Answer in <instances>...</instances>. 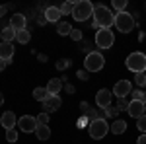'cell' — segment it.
<instances>
[{"label": "cell", "instance_id": "cell-24", "mask_svg": "<svg viewBox=\"0 0 146 144\" xmlns=\"http://www.w3.org/2000/svg\"><path fill=\"white\" fill-rule=\"evenodd\" d=\"M70 64H72V60H70V58H58L55 66H56V70H66Z\"/></svg>", "mask_w": 146, "mask_h": 144}, {"label": "cell", "instance_id": "cell-36", "mask_svg": "<svg viewBox=\"0 0 146 144\" xmlns=\"http://www.w3.org/2000/svg\"><path fill=\"white\" fill-rule=\"evenodd\" d=\"M98 119L105 121V119H107V109H101V107H98Z\"/></svg>", "mask_w": 146, "mask_h": 144}, {"label": "cell", "instance_id": "cell-33", "mask_svg": "<svg viewBox=\"0 0 146 144\" xmlns=\"http://www.w3.org/2000/svg\"><path fill=\"white\" fill-rule=\"evenodd\" d=\"M105 109H107V117H111V119H115V117L119 115V109H117V107H111V105H109V107H105Z\"/></svg>", "mask_w": 146, "mask_h": 144}, {"label": "cell", "instance_id": "cell-1", "mask_svg": "<svg viewBox=\"0 0 146 144\" xmlns=\"http://www.w3.org/2000/svg\"><path fill=\"white\" fill-rule=\"evenodd\" d=\"M94 22H98L100 29H111V25L115 23V16L111 14V10L107 6L98 4L94 10Z\"/></svg>", "mask_w": 146, "mask_h": 144}, {"label": "cell", "instance_id": "cell-38", "mask_svg": "<svg viewBox=\"0 0 146 144\" xmlns=\"http://www.w3.org/2000/svg\"><path fill=\"white\" fill-rule=\"evenodd\" d=\"M86 125H90V119H88V117L84 115V117H82V119H80V121H78V127H80V129H84Z\"/></svg>", "mask_w": 146, "mask_h": 144}, {"label": "cell", "instance_id": "cell-37", "mask_svg": "<svg viewBox=\"0 0 146 144\" xmlns=\"http://www.w3.org/2000/svg\"><path fill=\"white\" fill-rule=\"evenodd\" d=\"M80 109H82V113H84V115H88V113H90V103H86V101H82V103H80Z\"/></svg>", "mask_w": 146, "mask_h": 144}, {"label": "cell", "instance_id": "cell-32", "mask_svg": "<svg viewBox=\"0 0 146 144\" xmlns=\"http://www.w3.org/2000/svg\"><path fill=\"white\" fill-rule=\"evenodd\" d=\"M49 123V113H39L37 115V125H47Z\"/></svg>", "mask_w": 146, "mask_h": 144}, {"label": "cell", "instance_id": "cell-31", "mask_svg": "<svg viewBox=\"0 0 146 144\" xmlns=\"http://www.w3.org/2000/svg\"><path fill=\"white\" fill-rule=\"evenodd\" d=\"M129 103H131V101H127L125 98H119V100H117V105H115V107H117L119 111H123V109H129Z\"/></svg>", "mask_w": 146, "mask_h": 144}, {"label": "cell", "instance_id": "cell-15", "mask_svg": "<svg viewBox=\"0 0 146 144\" xmlns=\"http://www.w3.org/2000/svg\"><path fill=\"white\" fill-rule=\"evenodd\" d=\"M60 16H62L60 8H56V6H49V8H45V18H47V22H56V23H58Z\"/></svg>", "mask_w": 146, "mask_h": 144}, {"label": "cell", "instance_id": "cell-4", "mask_svg": "<svg viewBox=\"0 0 146 144\" xmlns=\"http://www.w3.org/2000/svg\"><path fill=\"white\" fill-rule=\"evenodd\" d=\"M105 66V58L100 51H92L90 55H86V60H84V68L88 72H100L101 68Z\"/></svg>", "mask_w": 146, "mask_h": 144}, {"label": "cell", "instance_id": "cell-11", "mask_svg": "<svg viewBox=\"0 0 146 144\" xmlns=\"http://www.w3.org/2000/svg\"><path fill=\"white\" fill-rule=\"evenodd\" d=\"M129 115L135 117V119H140L144 115V101H131L129 103Z\"/></svg>", "mask_w": 146, "mask_h": 144}, {"label": "cell", "instance_id": "cell-18", "mask_svg": "<svg viewBox=\"0 0 146 144\" xmlns=\"http://www.w3.org/2000/svg\"><path fill=\"white\" fill-rule=\"evenodd\" d=\"M37 140H49V136H51V129L47 127V125H37Z\"/></svg>", "mask_w": 146, "mask_h": 144}, {"label": "cell", "instance_id": "cell-30", "mask_svg": "<svg viewBox=\"0 0 146 144\" xmlns=\"http://www.w3.org/2000/svg\"><path fill=\"white\" fill-rule=\"evenodd\" d=\"M133 101H144V92L142 90H133Z\"/></svg>", "mask_w": 146, "mask_h": 144}, {"label": "cell", "instance_id": "cell-45", "mask_svg": "<svg viewBox=\"0 0 146 144\" xmlns=\"http://www.w3.org/2000/svg\"><path fill=\"white\" fill-rule=\"evenodd\" d=\"M2 103H4V96H2V92H0V107H2Z\"/></svg>", "mask_w": 146, "mask_h": 144}, {"label": "cell", "instance_id": "cell-13", "mask_svg": "<svg viewBox=\"0 0 146 144\" xmlns=\"http://www.w3.org/2000/svg\"><path fill=\"white\" fill-rule=\"evenodd\" d=\"M0 125H2L6 131H10V129H14V127L18 125V119H16V115H14L12 111H6V113L0 117Z\"/></svg>", "mask_w": 146, "mask_h": 144}, {"label": "cell", "instance_id": "cell-22", "mask_svg": "<svg viewBox=\"0 0 146 144\" xmlns=\"http://www.w3.org/2000/svg\"><path fill=\"white\" fill-rule=\"evenodd\" d=\"M29 39H31V35H29V31H27V29L16 31V41H18V43L25 45V43H29Z\"/></svg>", "mask_w": 146, "mask_h": 144}, {"label": "cell", "instance_id": "cell-47", "mask_svg": "<svg viewBox=\"0 0 146 144\" xmlns=\"http://www.w3.org/2000/svg\"><path fill=\"white\" fill-rule=\"evenodd\" d=\"M144 103H146V94H144Z\"/></svg>", "mask_w": 146, "mask_h": 144}, {"label": "cell", "instance_id": "cell-28", "mask_svg": "<svg viewBox=\"0 0 146 144\" xmlns=\"http://www.w3.org/2000/svg\"><path fill=\"white\" fill-rule=\"evenodd\" d=\"M113 8L117 12H125L127 8V0H113Z\"/></svg>", "mask_w": 146, "mask_h": 144}, {"label": "cell", "instance_id": "cell-9", "mask_svg": "<svg viewBox=\"0 0 146 144\" xmlns=\"http://www.w3.org/2000/svg\"><path fill=\"white\" fill-rule=\"evenodd\" d=\"M111 98H113V92H109V90H100L98 94H96V103H98V107H101V109H105V107H109L111 105Z\"/></svg>", "mask_w": 146, "mask_h": 144}, {"label": "cell", "instance_id": "cell-41", "mask_svg": "<svg viewBox=\"0 0 146 144\" xmlns=\"http://www.w3.org/2000/svg\"><path fill=\"white\" fill-rule=\"evenodd\" d=\"M64 90H66L68 94H74V92H76V88H74L72 84H68V82H66V84H64Z\"/></svg>", "mask_w": 146, "mask_h": 144}, {"label": "cell", "instance_id": "cell-12", "mask_svg": "<svg viewBox=\"0 0 146 144\" xmlns=\"http://www.w3.org/2000/svg\"><path fill=\"white\" fill-rule=\"evenodd\" d=\"M25 23H27V20H25L23 14H14V16L10 18V27L14 29V31H22V29H25Z\"/></svg>", "mask_w": 146, "mask_h": 144}, {"label": "cell", "instance_id": "cell-7", "mask_svg": "<svg viewBox=\"0 0 146 144\" xmlns=\"http://www.w3.org/2000/svg\"><path fill=\"white\" fill-rule=\"evenodd\" d=\"M113 43H115V35H113L111 29H98V33H96V45L100 49H111Z\"/></svg>", "mask_w": 146, "mask_h": 144}, {"label": "cell", "instance_id": "cell-35", "mask_svg": "<svg viewBox=\"0 0 146 144\" xmlns=\"http://www.w3.org/2000/svg\"><path fill=\"white\" fill-rule=\"evenodd\" d=\"M80 49H82V53H86V55H90V53H92V45L88 43V41H84Z\"/></svg>", "mask_w": 146, "mask_h": 144}, {"label": "cell", "instance_id": "cell-6", "mask_svg": "<svg viewBox=\"0 0 146 144\" xmlns=\"http://www.w3.org/2000/svg\"><path fill=\"white\" fill-rule=\"evenodd\" d=\"M88 131H90V136H92V138L101 140L105 134L109 133V125H107V121H101V119H98V121H92L90 125H88Z\"/></svg>", "mask_w": 146, "mask_h": 144}, {"label": "cell", "instance_id": "cell-26", "mask_svg": "<svg viewBox=\"0 0 146 144\" xmlns=\"http://www.w3.org/2000/svg\"><path fill=\"white\" fill-rule=\"evenodd\" d=\"M135 84L136 86H146V72H138V74H135Z\"/></svg>", "mask_w": 146, "mask_h": 144}, {"label": "cell", "instance_id": "cell-19", "mask_svg": "<svg viewBox=\"0 0 146 144\" xmlns=\"http://www.w3.org/2000/svg\"><path fill=\"white\" fill-rule=\"evenodd\" d=\"M109 131H111L113 134H123L125 131H127V123H125L123 119H117V121L109 127Z\"/></svg>", "mask_w": 146, "mask_h": 144}, {"label": "cell", "instance_id": "cell-43", "mask_svg": "<svg viewBox=\"0 0 146 144\" xmlns=\"http://www.w3.org/2000/svg\"><path fill=\"white\" fill-rule=\"evenodd\" d=\"M136 142H138V144H146V134H140V136H138V140H136Z\"/></svg>", "mask_w": 146, "mask_h": 144}, {"label": "cell", "instance_id": "cell-2", "mask_svg": "<svg viewBox=\"0 0 146 144\" xmlns=\"http://www.w3.org/2000/svg\"><path fill=\"white\" fill-rule=\"evenodd\" d=\"M94 10H96V6L92 4L90 0H80V2L74 4V12H72V16H74L76 22H86V20L94 18Z\"/></svg>", "mask_w": 146, "mask_h": 144}, {"label": "cell", "instance_id": "cell-39", "mask_svg": "<svg viewBox=\"0 0 146 144\" xmlns=\"http://www.w3.org/2000/svg\"><path fill=\"white\" fill-rule=\"evenodd\" d=\"M37 23H39V25H45V23H47L45 14H39V16H37Z\"/></svg>", "mask_w": 146, "mask_h": 144}, {"label": "cell", "instance_id": "cell-21", "mask_svg": "<svg viewBox=\"0 0 146 144\" xmlns=\"http://www.w3.org/2000/svg\"><path fill=\"white\" fill-rule=\"evenodd\" d=\"M14 39H16V31L12 29L10 25L4 27V29H2V43H12Z\"/></svg>", "mask_w": 146, "mask_h": 144}, {"label": "cell", "instance_id": "cell-17", "mask_svg": "<svg viewBox=\"0 0 146 144\" xmlns=\"http://www.w3.org/2000/svg\"><path fill=\"white\" fill-rule=\"evenodd\" d=\"M12 56H14L12 43H0V58L2 60H12Z\"/></svg>", "mask_w": 146, "mask_h": 144}, {"label": "cell", "instance_id": "cell-27", "mask_svg": "<svg viewBox=\"0 0 146 144\" xmlns=\"http://www.w3.org/2000/svg\"><path fill=\"white\" fill-rule=\"evenodd\" d=\"M136 127L142 134H146V115H142L140 119H136Z\"/></svg>", "mask_w": 146, "mask_h": 144}, {"label": "cell", "instance_id": "cell-14", "mask_svg": "<svg viewBox=\"0 0 146 144\" xmlns=\"http://www.w3.org/2000/svg\"><path fill=\"white\" fill-rule=\"evenodd\" d=\"M60 105H62V100H60V96H49V100L43 103V107H45V113H51V111L60 109Z\"/></svg>", "mask_w": 146, "mask_h": 144}, {"label": "cell", "instance_id": "cell-34", "mask_svg": "<svg viewBox=\"0 0 146 144\" xmlns=\"http://www.w3.org/2000/svg\"><path fill=\"white\" fill-rule=\"evenodd\" d=\"M70 37H72L74 41H82V31H80V29H72Z\"/></svg>", "mask_w": 146, "mask_h": 144}, {"label": "cell", "instance_id": "cell-42", "mask_svg": "<svg viewBox=\"0 0 146 144\" xmlns=\"http://www.w3.org/2000/svg\"><path fill=\"white\" fill-rule=\"evenodd\" d=\"M12 60H2V58H0V72H2V70H4V68L8 66V64H10Z\"/></svg>", "mask_w": 146, "mask_h": 144}, {"label": "cell", "instance_id": "cell-3", "mask_svg": "<svg viewBox=\"0 0 146 144\" xmlns=\"http://www.w3.org/2000/svg\"><path fill=\"white\" fill-rule=\"evenodd\" d=\"M125 64H127V68H129L131 72H135V74L146 72V55L140 53V51H135V53H131V55L127 56Z\"/></svg>", "mask_w": 146, "mask_h": 144}, {"label": "cell", "instance_id": "cell-16", "mask_svg": "<svg viewBox=\"0 0 146 144\" xmlns=\"http://www.w3.org/2000/svg\"><path fill=\"white\" fill-rule=\"evenodd\" d=\"M64 88L62 86V80L60 78H53V80H49V84H47V92L51 94V96H58V92Z\"/></svg>", "mask_w": 146, "mask_h": 144}, {"label": "cell", "instance_id": "cell-23", "mask_svg": "<svg viewBox=\"0 0 146 144\" xmlns=\"http://www.w3.org/2000/svg\"><path fill=\"white\" fill-rule=\"evenodd\" d=\"M56 31H58V35H70L72 33V25H70L68 22H58Z\"/></svg>", "mask_w": 146, "mask_h": 144}, {"label": "cell", "instance_id": "cell-46", "mask_svg": "<svg viewBox=\"0 0 146 144\" xmlns=\"http://www.w3.org/2000/svg\"><path fill=\"white\" fill-rule=\"evenodd\" d=\"M0 39H2V29H0Z\"/></svg>", "mask_w": 146, "mask_h": 144}, {"label": "cell", "instance_id": "cell-44", "mask_svg": "<svg viewBox=\"0 0 146 144\" xmlns=\"http://www.w3.org/2000/svg\"><path fill=\"white\" fill-rule=\"evenodd\" d=\"M6 8H8V6H0V16H4V14H6Z\"/></svg>", "mask_w": 146, "mask_h": 144}, {"label": "cell", "instance_id": "cell-10", "mask_svg": "<svg viewBox=\"0 0 146 144\" xmlns=\"http://www.w3.org/2000/svg\"><path fill=\"white\" fill-rule=\"evenodd\" d=\"M131 92H133V88H131V82L129 80H119L115 84V88H113V94L117 96V100L119 98H127Z\"/></svg>", "mask_w": 146, "mask_h": 144}, {"label": "cell", "instance_id": "cell-29", "mask_svg": "<svg viewBox=\"0 0 146 144\" xmlns=\"http://www.w3.org/2000/svg\"><path fill=\"white\" fill-rule=\"evenodd\" d=\"M6 140H8V142H16V140H18V131H16V129L6 131Z\"/></svg>", "mask_w": 146, "mask_h": 144}, {"label": "cell", "instance_id": "cell-5", "mask_svg": "<svg viewBox=\"0 0 146 144\" xmlns=\"http://www.w3.org/2000/svg\"><path fill=\"white\" fill-rule=\"evenodd\" d=\"M115 27H117L121 33H129V31H133V27H135V18H133L129 12H117V14H115Z\"/></svg>", "mask_w": 146, "mask_h": 144}, {"label": "cell", "instance_id": "cell-20", "mask_svg": "<svg viewBox=\"0 0 146 144\" xmlns=\"http://www.w3.org/2000/svg\"><path fill=\"white\" fill-rule=\"evenodd\" d=\"M49 96H51V94L47 92V88H35L33 90V98L37 101H43V103H45V101L49 100Z\"/></svg>", "mask_w": 146, "mask_h": 144}, {"label": "cell", "instance_id": "cell-40", "mask_svg": "<svg viewBox=\"0 0 146 144\" xmlns=\"http://www.w3.org/2000/svg\"><path fill=\"white\" fill-rule=\"evenodd\" d=\"M78 78L80 80H88V70H78Z\"/></svg>", "mask_w": 146, "mask_h": 144}, {"label": "cell", "instance_id": "cell-8", "mask_svg": "<svg viewBox=\"0 0 146 144\" xmlns=\"http://www.w3.org/2000/svg\"><path fill=\"white\" fill-rule=\"evenodd\" d=\"M18 127L22 129V133H35L37 131V117L22 115V119L18 121Z\"/></svg>", "mask_w": 146, "mask_h": 144}, {"label": "cell", "instance_id": "cell-25", "mask_svg": "<svg viewBox=\"0 0 146 144\" xmlns=\"http://www.w3.org/2000/svg\"><path fill=\"white\" fill-rule=\"evenodd\" d=\"M74 4H76V2H64V4L60 6V12H62V16H66V14H72V12H74Z\"/></svg>", "mask_w": 146, "mask_h": 144}]
</instances>
